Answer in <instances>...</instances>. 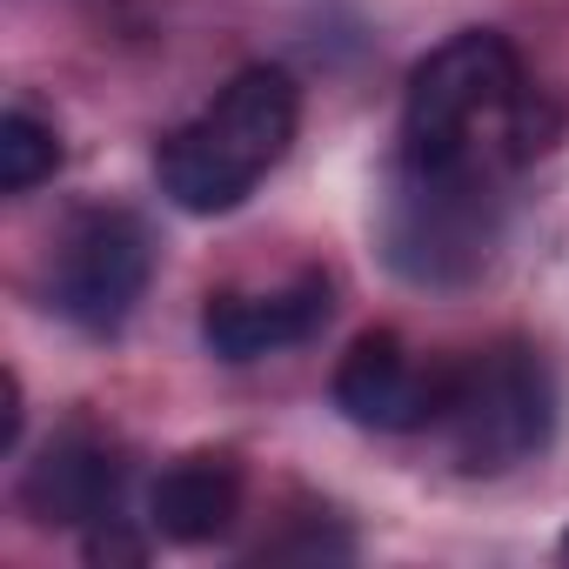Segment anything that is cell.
Wrapping results in <instances>:
<instances>
[{
    "instance_id": "obj_1",
    "label": "cell",
    "mask_w": 569,
    "mask_h": 569,
    "mask_svg": "<svg viewBox=\"0 0 569 569\" xmlns=\"http://www.w3.org/2000/svg\"><path fill=\"white\" fill-rule=\"evenodd\" d=\"M556 114L522 81V61L502 34L469 28L442 41L416 74L402 101V154L429 168H469L502 174L549 148Z\"/></svg>"
},
{
    "instance_id": "obj_2",
    "label": "cell",
    "mask_w": 569,
    "mask_h": 569,
    "mask_svg": "<svg viewBox=\"0 0 569 569\" xmlns=\"http://www.w3.org/2000/svg\"><path fill=\"white\" fill-rule=\"evenodd\" d=\"M302 121V94L281 68H241L228 88H214V101L181 121L161 148H154V174L161 194L188 214H228L241 208L261 174L281 168Z\"/></svg>"
},
{
    "instance_id": "obj_3",
    "label": "cell",
    "mask_w": 569,
    "mask_h": 569,
    "mask_svg": "<svg viewBox=\"0 0 569 569\" xmlns=\"http://www.w3.org/2000/svg\"><path fill=\"white\" fill-rule=\"evenodd\" d=\"M376 234L402 281H416V289H462L496 254V174L429 168V161L396 154Z\"/></svg>"
},
{
    "instance_id": "obj_4",
    "label": "cell",
    "mask_w": 569,
    "mask_h": 569,
    "mask_svg": "<svg viewBox=\"0 0 569 569\" xmlns=\"http://www.w3.org/2000/svg\"><path fill=\"white\" fill-rule=\"evenodd\" d=\"M436 429L449 436V456L469 476H502V469L529 462L556 436V382H549L542 356L522 342H496V349L469 356L462 369H449Z\"/></svg>"
},
{
    "instance_id": "obj_5",
    "label": "cell",
    "mask_w": 569,
    "mask_h": 569,
    "mask_svg": "<svg viewBox=\"0 0 569 569\" xmlns=\"http://www.w3.org/2000/svg\"><path fill=\"white\" fill-rule=\"evenodd\" d=\"M148 274H154V241H148L141 214L88 208L48 261V302L81 336H114L134 316Z\"/></svg>"
},
{
    "instance_id": "obj_6",
    "label": "cell",
    "mask_w": 569,
    "mask_h": 569,
    "mask_svg": "<svg viewBox=\"0 0 569 569\" xmlns=\"http://www.w3.org/2000/svg\"><path fill=\"white\" fill-rule=\"evenodd\" d=\"M336 316V289L329 274H289L274 289H221L201 309V342L221 362H254V356H281L309 336H322Z\"/></svg>"
},
{
    "instance_id": "obj_7",
    "label": "cell",
    "mask_w": 569,
    "mask_h": 569,
    "mask_svg": "<svg viewBox=\"0 0 569 569\" xmlns=\"http://www.w3.org/2000/svg\"><path fill=\"white\" fill-rule=\"evenodd\" d=\"M442 396H449V369H422L389 329L362 336L336 369V409L376 436H409L442 422Z\"/></svg>"
},
{
    "instance_id": "obj_8",
    "label": "cell",
    "mask_w": 569,
    "mask_h": 569,
    "mask_svg": "<svg viewBox=\"0 0 569 569\" xmlns=\"http://www.w3.org/2000/svg\"><path fill=\"white\" fill-rule=\"evenodd\" d=\"M128 462L94 429H61L21 476V509L48 529H101L121 522Z\"/></svg>"
},
{
    "instance_id": "obj_9",
    "label": "cell",
    "mask_w": 569,
    "mask_h": 569,
    "mask_svg": "<svg viewBox=\"0 0 569 569\" xmlns=\"http://www.w3.org/2000/svg\"><path fill=\"white\" fill-rule=\"evenodd\" d=\"M148 516L181 549H201V542L228 536L234 516H241V462L228 449H194V456L168 462L154 496H148Z\"/></svg>"
},
{
    "instance_id": "obj_10",
    "label": "cell",
    "mask_w": 569,
    "mask_h": 569,
    "mask_svg": "<svg viewBox=\"0 0 569 569\" xmlns=\"http://www.w3.org/2000/svg\"><path fill=\"white\" fill-rule=\"evenodd\" d=\"M54 168H61V134H54L41 114H28V108H8V114H0V188H8V194H28V188H41Z\"/></svg>"
},
{
    "instance_id": "obj_11",
    "label": "cell",
    "mask_w": 569,
    "mask_h": 569,
    "mask_svg": "<svg viewBox=\"0 0 569 569\" xmlns=\"http://www.w3.org/2000/svg\"><path fill=\"white\" fill-rule=\"evenodd\" d=\"M562 556H569V529H562Z\"/></svg>"
}]
</instances>
